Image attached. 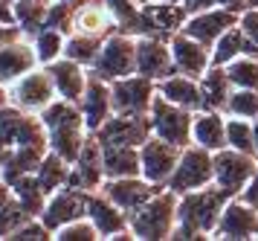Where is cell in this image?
<instances>
[{"instance_id":"cell-19","label":"cell","mask_w":258,"mask_h":241,"mask_svg":"<svg viewBox=\"0 0 258 241\" xmlns=\"http://www.w3.org/2000/svg\"><path fill=\"white\" fill-rule=\"evenodd\" d=\"M168 44H171V56H174L177 73H186L191 79H200L212 67V50L206 44L195 41L191 35L174 32L168 38Z\"/></svg>"},{"instance_id":"cell-12","label":"cell","mask_w":258,"mask_h":241,"mask_svg":"<svg viewBox=\"0 0 258 241\" xmlns=\"http://www.w3.org/2000/svg\"><path fill=\"white\" fill-rule=\"evenodd\" d=\"M137 73L151 81H163L177 73L171 44L160 35H140L137 38Z\"/></svg>"},{"instance_id":"cell-4","label":"cell","mask_w":258,"mask_h":241,"mask_svg":"<svg viewBox=\"0 0 258 241\" xmlns=\"http://www.w3.org/2000/svg\"><path fill=\"white\" fill-rule=\"evenodd\" d=\"M90 73H96L99 79H105V81L134 76L137 73V35L110 32L105 38L102 50H99V58L90 67Z\"/></svg>"},{"instance_id":"cell-14","label":"cell","mask_w":258,"mask_h":241,"mask_svg":"<svg viewBox=\"0 0 258 241\" xmlns=\"http://www.w3.org/2000/svg\"><path fill=\"white\" fill-rule=\"evenodd\" d=\"M160 189L163 186H154L142 174H134V177H105V183L99 186V192L107 195L119 209H125L128 215H134L140 207H145Z\"/></svg>"},{"instance_id":"cell-32","label":"cell","mask_w":258,"mask_h":241,"mask_svg":"<svg viewBox=\"0 0 258 241\" xmlns=\"http://www.w3.org/2000/svg\"><path fill=\"white\" fill-rule=\"evenodd\" d=\"M244 53H246V35H244V29L235 23L232 29H226V32L215 41V46H212V64L226 67L229 61H235V58L244 56Z\"/></svg>"},{"instance_id":"cell-49","label":"cell","mask_w":258,"mask_h":241,"mask_svg":"<svg viewBox=\"0 0 258 241\" xmlns=\"http://www.w3.org/2000/svg\"><path fill=\"white\" fill-rule=\"evenodd\" d=\"M160 3H183V0H160Z\"/></svg>"},{"instance_id":"cell-30","label":"cell","mask_w":258,"mask_h":241,"mask_svg":"<svg viewBox=\"0 0 258 241\" xmlns=\"http://www.w3.org/2000/svg\"><path fill=\"white\" fill-rule=\"evenodd\" d=\"M70 172H73V163L64 160L55 151H49L47 157L41 160V166H38L35 177H38V183H41V189L47 195H52V192H58V189H64V186L70 183Z\"/></svg>"},{"instance_id":"cell-23","label":"cell","mask_w":258,"mask_h":241,"mask_svg":"<svg viewBox=\"0 0 258 241\" xmlns=\"http://www.w3.org/2000/svg\"><path fill=\"white\" fill-rule=\"evenodd\" d=\"M87 218L93 221L99 232L105 235V238H116L119 232L131 230V215L125 209H119L113 201L107 195H93V192H87Z\"/></svg>"},{"instance_id":"cell-43","label":"cell","mask_w":258,"mask_h":241,"mask_svg":"<svg viewBox=\"0 0 258 241\" xmlns=\"http://www.w3.org/2000/svg\"><path fill=\"white\" fill-rule=\"evenodd\" d=\"M18 38H24V29H21L18 23H0V46L12 44Z\"/></svg>"},{"instance_id":"cell-28","label":"cell","mask_w":258,"mask_h":241,"mask_svg":"<svg viewBox=\"0 0 258 241\" xmlns=\"http://www.w3.org/2000/svg\"><path fill=\"white\" fill-rule=\"evenodd\" d=\"M145 15H148V21L154 26V35H160V38H171L188 21V9L183 3H160V0H154V3H145Z\"/></svg>"},{"instance_id":"cell-8","label":"cell","mask_w":258,"mask_h":241,"mask_svg":"<svg viewBox=\"0 0 258 241\" xmlns=\"http://www.w3.org/2000/svg\"><path fill=\"white\" fill-rule=\"evenodd\" d=\"M55 99H58V90H55V81H52L47 67L29 70L15 84H9V102L29 111V114H41Z\"/></svg>"},{"instance_id":"cell-29","label":"cell","mask_w":258,"mask_h":241,"mask_svg":"<svg viewBox=\"0 0 258 241\" xmlns=\"http://www.w3.org/2000/svg\"><path fill=\"white\" fill-rule=\"evenodd\" d=\"M200 93H203V108L200 111H223L232 93V81L226 76V67L212 64L203 76H200Z\"/></svg>"},{"instance_id":"cell-52","label":"cell","mask_w":258,"mask_h":241,"mask_svg":"<svg viewBox=\"0 0 258 241\" xmlns=\"http://www.w3.org/2000/svg\"><path fill=\"white\" fill-rule=\"evenodd\" d=\"M6 3H15V0H6Z\"/></svg>"},{"instance_id":"cell-42","label":"cell","mask_w":258,"mask_h":241,"mask_svg":"<svg viewBox=\"0 0 258 241\" xmlns=\"http://www.w3.org/2000/svg\"><path fill=\"white\" fill-rule=\"evenodd\" d=\"M183 6L191 12H203V9H215V6H232V9L244 12L246 9V0H183Z\"/></svg>"},{"instance_id":"cell-44","label":"cell","mask_w":258,"mask_h":241,"mask_svg":"<svg viewBox=\"0 0 258 241\" xmlns=\"http://www.w3.org/2000/svg\"><path fill=\"white\" fill-rule=\"evenodd\" d=\"M241 198H244L246 204H252V207L258 209V169H255V174H252V180L246 183V189L241 192Z\"/></svg>"},{"instance_id":"cell-37","label":"cell","mask_w":258,"mask_h":241,"mask_svg":"<svg viewBox=\"0 0 258 241\" xmlns=\"http://www.w3.org/2000/svg\"><path fill=\"white\" fill-rule=\"evenodd\" d=\"M64 44L67 38L61 29H52V26H44L41 32L35 35V53H38V61L41 64H52L55 58L64 56Z\"/></svg>"},{"instance_id":"cell-31","label":"cell","mask_w":258,"mask_h":241,"mask_svg":"<svg viewBox=\"0 0 258 241\" xmlns=\"http://www.w3.org/2000/svg\"><path fill=\"white\" fill-rule=\"evenodd\" d=\"M12 12H15V23H18L26 35H38L47 26L49 3L47 0H15Z\"/></svg>"},{"instance_id":"cell-24","label":"cell","mask_w":258,"mask_h":241,"mask_svg":"<svg viewBox=\"0 0 258 241\" xmlns=\"http://www.w3.org/2000/svg\"><path fill=\"white\" fill-rule=\"evenodd\" d=\"M113 26H116V21H113V15H110V9H107V3L84 0V3L76 6V15H73V32L107 38Z\"/></svg>"},{"instance_id":"cell-20","label":"cell","mask_w":258,"mask_h":241,"mask_svg":"<svg viewBox=\"0 0 258 241\" xmlns=\"http://www.w3.org/2000/svg\"><path fill=\"white\" fill-rule=\"evenodd\" d=\"M82 114H84V122L90 128V134L99 131L105 125L110 116L116 114L113 111V93H110V81L99 79L96 73H90V81H87V90L82 96Z\"/></svg>"},{"instance_id":"cell-17","label":"cell","mask_w":258,"mask_h":241,"mask_svg":"<svg viewBox=\"0 0 258 241\" xmlns=\"http://www.w3.org/2000/svg\"><path fill=\"white\" fill-rule=\"evenodd\" d=\"M84 215H87V192L64 186V189H58V192H52L47 198V207L41 212V221L49 227V232H55L64 224H70L76 218H84Z\"/></svg>"},{"instance_id":"cell-36","label":"cell","mask_w":258,"mask_h":241,"mask_svg":"<svg viewBox=\"0 0 258 241\" xmlns=\"http://www.w3.org/2000/svg\"><path fill=\"white\" fill-rule=\"evenodd\" d=\"M226 76L232 81V87H249L258 90V58L255 56H238L235 61L226 64Z\"/></svg>"},{"instance_id":"cell-1","label":"cell","mask_w":258,"mask_h":241,"mask_svg":"<svg viewBox=\"0 0 258 241\" xmlns=\"http://www.w3.org/2000/svg\"><path fill=\"white\" fill-rule=\"evenodd\" d=\"M232 201V195L221 189L218 183H209L203 189H191L180 195L177 204V227L171 232V238H203L212 235L218 221H221L223 207Z\"/></svg>"},{"instance_id":"cell-46","label":"cell","mask_w":258,"mask_h":241,"mask_svg":"<svg viewBox=\"0 0 258 241\" xmlns=\"http://www.w3.org/2000/svg\"><path fill=\"white\" fill-rule=\"evenodd\" d=\"M6 99H9V87H3V84H0V108L6 105Z\"/></svg>"},{"instance_id":"cell-15","label":"cell","mask_w":258,"mask_h":241,"mask_svg":"<svg viewBox=\"0 0 258 241\" xmlns=\"http://www.w3.org/2000/svg\"><path fill=\"white\" fill-rule=\"evenodd\" d=\"M151 134V116L137 114H113L99 131H93L102 146H142Z\"/></svg>"},{"instance_id":"cell-50","label":"cell","mask_w":258,"mask_h":241,"mask_svg":"<svg viewBox=\"0 0 258 241\" xmlns=\"http://www.w3.org/2000/svg\"><path fill=\"white\" fill-rule=\"evenodd\" d=\"M137 3H148V0H137Z\"/></svg>"},{"instance_id":"cell-6","label":"cell","mask_w":258,"mask_h":241,"mask_svg":"<svg viewBox=\"0 0 258 241\" xmlns=\"http://www.w3.org/2000/svg\"><path fill=\"white\" fill-rule=\"evenodd\" d=\"M195 114L198 111H188V108H180V105L168 102L165 96H154V105L148 116H151V131L157 137L174 142L180 149H186L191 142V125H195Z\"/></svg>"},{"instance_id":"cell-11","label":"cell","mask_w":258,"mask_h":241,"mask_svg":"<svg viewBox=\"0 0 258 241\" xmlns=\"http://www.w3.org/2000/svg\"><path fill=\"white\" fill-rule=\"evenodd\" d=\"M110 93H113V111L116 114L148 116V111L154 105V96H157V81L134 73V76L110 81Z\"/></svg>"},{"instance_id":"cell-22","label":"cell","mask_w":258,"mask_h":241,"mask_svg":"<svg viewBox=\"0 0 258 241\" xmlns=\"http://www.w3.org/2000/svg\"><path fill=\"white\" fill-rule=\"evenodd\" d=\"M49 70V76L55 81V90H58L61 99H70V102H82L84 90H87V81H90V73L84 64L73 61V58L61 56L55 58L52 64H44Z\"/></svg>"},{"instance_id":"cell-13","label":"cell","mask_w":258,"mask_h":241,"mask_svg":"<svg viewBox=\"0 0 258 241\" xmlns=\"http://www.w3.org/2000/svg\"><path fill=\"white\" fill-rule=\"evenodd\" d=\"M238 21H241V12L238 9H232V6H215V9L191 12L186 26H183L180 32L191 35L195 41H200V44H206L212 50L215 41H218L226 29H232Z\"/></svg>"},{"instance_id":"cell-18","label":"cell","mask_w":258,"mask_h":241,"mask_svg":"<svg viewBox=\"0 0 258 241\" xmlns=\"http://www.w3.org/2000/svg\"><path fill=\"white\" fill-rule=\"evenodd\" d=\"M105 183V169H102V142L96 137H87L82 154L76 157L70 172V183L73 189L82 192H99V186Z\"/></svg>"},{"instance_id":"cell-16","label":"cell","mask_w":258,"mask_h":241,"mask_svg":"<svg viewBox=\"0 0 258 241\" xmlns=\"http://www.w3.org/2000/svg\"><path fill=\"white\" fill-rule=\"evenodd\" d=\"M215 238H226V241H244V238H255L258 235V209L252 204H246L241 195H235L221 212V221L212 232Z\"/></svg>"},{"instance_id":"cell-45","label":"cell","mask_w":258,"mask_h":241,"mask_svg":"<svg viewBox=\"0 0 258 241\" xmlns=\"http://www.w3.org/2000/svg\"><path fill=\"white\" fill-rule=\"evenodd\" d=\"M12 198H15L12 186H9V183H0V209L6 207V204H9V201H12Z\"/></svg>"},{"instance_id":"cell-9","label":"cell","mask_w":258,"mask_h":241,"mask_svg":"<svg viewBox=\"0 0 258 241\" xmlns=\"http://www.w3.org/2000/svg\"><path fill=\"white\" fill-rule=\"evenodd\" d=\"M258 169V157L255 154H246L238 149H221L215 151V183L226 189L229 195H241L246 189V183L252 180V174Z\"/></svg>"},{"instance_id":"cell-35","label":"cell","mask_w":258,"mask_h":241,"mask_svg":"<svg viewBox=\"0 0 258 241\" xmlns=\"http://www.w3.org/2000/svg\"><path fill=\"white\" fill-rule=\"evenodd\" d=\"M226 146L238 149V151H246V154H255V128H252V119L229 116L226 119Z\"/></svg>"},{"instance_id":"cell-38","label":"cell","mask_w":258,"mask_h":241,"mask_svg":"<svg viewBox=\"0 0 258 241\" xmlns=\"http://www.w3.org/2000/svg\"><path fill=\"white\" fill-rule=\"evenodd\" d=\"M226 116H241V119H255L258 116V90L249 87H232L229 102L223 108Z\"/></svg>"},{"instance_id":"cell-26","label":"cell","mask_w":258,"mask_h":241,"mask_svg":"<svg viewBox=\"0 0 258 241\" xmlns=\"http://www.w3.org/2000/svg\"><path fill=\"white\" fill-rule=\"evenodd\" d=\"M191 142L209 151L226 149V116L223 111H198L191 125Z\"/></svg>"},{"instance_id":"cell-3","label":"cell","mask_w":258,"mask_h":241,"mask_svg":"<svg viewBox=\"0 0 258 241\" xmlns=\"http://www.w3.org/2000/svg\"><path fill=\"white\" fill-rule=\"evenodd\" d=\"M177 204H180V195L174 189H168V186L160 189L145 207H140L131 215V232L145 241L171 238L177 227Z\"/></svg>"},{"instance_id":"cell-27","label":"cell","mask_w":258,"mask_h":241,"mask_svg":"<svg viewBox=\"0 0 258 241\" xmlns=\"http://www.w3.org/2000/svg\"><path fill=\"white\" fill-rule=\"evenodd\" d=\"M105 177H134L142 174L140 146H102Z\"/></svg>"},{"instance_id":"cell-2","label":"cell","mask_w":258,"mask_h":241,"mask_svg":"<svg viewBox=\"0 0 258 241\" xmlns=\"http://www.w3.org/2000/svg\"><path fill=\"white\" fill-rule=\"evenodd\" d=\"M41 122L47 128L49 151H55L64 160L76 163V157L82 154L84 142H87V131H90L87 122H84L82 105L58 96L49 108L41 111Z\"/></svg>"},{"instance_id":"cell-34","label":"cell","mask_w":258,"mask_h":241,"mask_svg":"<svg viewBox=\"0 0 258 241\" xmlns=\"http://www.w3.org/2000/svg\"><path fill=\"white\" fill-rule=\"evenodd\" d=\"M12 192H15V198L24 204L32 215H41L44 212V207H47V192L41 189V183H38V177L35 174H26V177H18V180H12Z\"/></svg>"},{"instance_id":"cell-39","label":"cell","mask_w":258,"mask_h":241,"mask_svg":"<svg viewBox=\"0 0 258 241\" xmlns=\"http://www.w3.org/2000/svg\"><path fill=\"white\" fill-rule=\"evenodd\" d=\"M32 218H35V215H32L18 198H12L6 207L0 209V238H12V232L21 230L26 221H32Z\"/></svg>"},{"instance_id":"cell-10","label":"cell","mask_w":258,"mask_h":241,"mask_svg":"<svg viewBox=\"0 0 258 241\" xmlns=\"http://www.w3.org/2000/svg\"><path fill=\"white\" fill-rule=\"evenodd\" d=\"M180 154H183L180 146H174V142H168V139L151 134V137L140 146L142 177L151 180L154 186H168V180H171V174H174V169H177Z\"/></svg>"},{"instance_id":"cell-7","label":"cell","mask_w":258,"mask_h":241,"mask_svg":"<svg viewBox=\"0 0 258 241\" xmlns=\"http://www.w3.org/2000/svg\"><path fill=\"white\" fill-rule=\"evenodd\" d=\"M26 142H49L41 116L35 119V114H29L18 105H3L0 108V154L12 151L15 146H26Z\"/></svg>"},{"instance_id":"cell-21","label":"cell","mask_w":258,"mask_h":241,"mask_svg":"<svg viewBox=\"0 0 258 241\" xmlns=\"http://www.w3.org/2000/svg\"><path fill=\"white\" fill-rule=\"evenodd\" d=\"M41 61H38L35 44H29L26 38H18L12 44L0 46V84L9 87L15 81L26 76L29 70H35Z\"/></svg>"},{"instance_id":"cell-47","label":"cell","mask_w":258,"mask_h":241,"mask_svg":"<svg viewBox=\"0 0 258 241\" xmlns=\"http://www.w3.org/2000/svg\"><path fill=\"white\" fill-rule=\"evenodd\" d=\"M252 128H255V154H258V116L252 119Z\"/></svg>"},{"instance_id":"cell-41","label":"cell","mask_w":258,"mask_h":241,"mask_svg":"<svg viewBox=\"0 0 258 241\" xmlns=\"http://www.w3.org/2000/svg\"><path fill=\"white\" fill-rule=\"evenodd\" d=\"M238 26H241L244 35H246V56L258 58V6H249V9L241 12Z\"/></svg>"},{"instance_id":"cell-5","label":"cell","mask_w":258,"mask_h":241,"mask_svg":"<svg viewBox=\"0 0 258 241\" xmlns=\"http://www.w3.org/2000/svg\"><path fill=\"white\" fill-rule=\"evenodd\" d=\"M215 183V151L203 149L198 142H188L180 160H177V169L168 180V189H174L177 195L183 192H191V189H203V186Z\"/></svg>"},{"instance_id":"cell-51","label":"cell","mask_w":258,"mask_h":241,"mask_svg":"<svg viewBox=\"0 0 258 241\" xmlns=\"http://www.w3.org/2000/svg\"><path fill=\"white\" fill-rule=\"evenodd\" d=\"M0 177H3V166H0Z\"/></svg>"},{"instance_id":"cell-48","label":"cell","mask_w":258,"mask_h":241,"mask_svg":"<svg viewBox=\"0 0 258 241\" xmlns=\"http://www.w3.org/2000/svg\"><path fill=\"white\" fill-rule=\"evenodd\" d=\"M249 6H258V0H246V9H249Z\"/></svg>"},{"instance_id":"cell-40","label":"cell","mask_w":258,"mask_h":241,"mask_svg":"<svg viewBox=\"0 0 258 241\" xmlns=\"http://www.w3.org/2000/svg\"><path fill=\"white\" fill-rule=\"evenodd\" d=\"M52 238H58V241H96V238H102V232H99V227L90 218H76L70 224H64L61 230L52 232Z\"/></svg>"},{"instance_id":"cell-33","label":"cell","mask_w":258,"mask_h":241,"mask_svg":"<svg viewBox=\"0 0 258 241\" xmlns=\"http://www.w3.org/2000/svg\"><path fill=\"white\" fill-rule=\"evenodd\" d=\"M102 44H105V38H99V35L73 32L67 38V44H64V56L73 58V61H79V64H84V67H93Z\"/></svg>"},{"instance_id":"cell-25","label":"cell","mask_w":258,"mask_h":241,"mask_svg":"<svg viewBox=\"0 0 258 241\" xmlns=\"http://www.w3.org/2000/svg\"><path fill=\"white\" fill-rule=\"evenodd\" d=\"M157 93L165 96L168 102L188 108V111H200L203 108V93H200V79H191L186 73H171L168 79L157 81Z\"/></svg>"}]
</instances>
